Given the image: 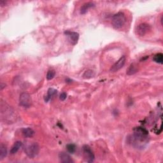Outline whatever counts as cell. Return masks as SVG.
<instances>
[{
  "instance_id": "obj_1",
  "label": "cell",
  "mask_w": 163,
  "mask_h": 163,
  "mask_svg": "<svg viewBox=\"0 0 163 163\" xmlns=\"http://www.w3.org/2000/svg\"><path fill=\"white\" fill-rule=\"evenodd\" d=\"M148 132L144 128L137 127L134 129V133L129 138V142L137 148H143L148 143Z\"/></svg>"
},
{
  "instance_id": "obj_2",
  "label": "cell",
  "mask_w": 163,
  "mask_h": 163,
  "mask_svg": "<svg viewBox=\"0 0 163 163\" xmlns=\"http://www.w3.org/2000/svg\"><path fill=\"white\" fill-rule=\"evenodd\" d=\"M40 147L37 143L33 142L27 144L24 147V152L31 159L35 158L39 153Z\"/></svg>"
},
{
  "instance_id": "obj_3",
  "label": "cell",
  "mask_w": 163,
  "mask_h": 163,
  "mask_svg": "<svg viewBox=\"0 0 163 163\" xmlns=\"http://www.w3.org/2000/svg\"><path fill=\"white\" fill-rule=\"evenodd\" d=\"M126 17L123 12H118L112 17V24L116 29H120L125 24Z\"/></svg>"
},
{
  "instance_id": "obj_4",
  "label": "cell",
  "mask_w": 163,
  "mask_h": 163,
  "mask_svg": "<svg viewBox=\"0 0 163 163\" xmlns=\"http://www.w3.org/2000/svg\"><path fill=\"white\" fill-rule=\"evenodd\" d=\"M84 159L88 162H92L94 161L95 156L91 147L88 145H84L82 147Z\"/></svg>"
},
{
  "instance_id": "obj_5",
  "label": "cell",
  "mask_w": 163,
  "mask_h": 163,
  "mask_svg": "<svg viewBox=\"0 0 163 163\" xmlns=\"http://www.w3.org/2000/svg\"><path fill=\"white\" fill-rule=\"evenodd\" d=\"M19 103H20V105L24 107H29L31 103V96L27 92H22L19 98Z\"/></svg>"
},
{
  "instance_id": "obj_6",
  "label": "cell",
  "mask_w": 163,
  "mask_h": 163,
  "mask_svg": "<svg viewBox=\"0 0 163 163\" xmlns=\"http://www.w3.org/2000/svg\"><path fill=\"white\" fill-rule=\"evenodd\" d=\"M150 29V26L148 24L142 23L138 26L136 28V33L140 36H143L149 31Z\"/></svg>"
},
{
  "instance_id": "obj_7",
  "label": "cell",
  "mask_w": 163,
  "mask_h": 163,
  "mask_svg": "<svg viewBox=\"0 0 163 163\" xmlns=\"http://www.w3.org/2000/svg\"><path fill=\"white\" fill-rule=\"evenodd\" d=\"M64 34L68 36V40L72 45H75L78 43V39H79V34L78 33L66 31H64Z\"/></svg>"
},
{
  "instance_id": "obj_8",
  "label": "cell",
  "mask_w": 163,
  "mask_h": 163,
  "mask_svg": "<svg viewBox=\"0 0 163 163\" xmlns=\"http://www.w3.org/2000/svg\"><path fill=\"white\" fill-rule=\"evenodd\" d=\"M126 61V57L125 56H122L118 60L113 66L111 67L110 71L112 72H116L121 69L122 67L124 66Z\"/></svg>"
},
{
  "instance_id": "obj_9",
  "label": "cell",
  "mask_w": 163,
  "mask_h": 163,
  "mask_svg": "<svg viewBox=\"0 0 163 163\" xmlns=\"http://www.w3.org/2000/svg\"><path fill=\"white\" fill-rule=\"evenodd\" d=\"M59 159L60 162L63 163H71L74 162L71 156L66 152H61L59 154Z\"/></svg>"
},
{
  "instance_id": "obj_10",
  "label": "cell",
  "mask_w": 163,
  "mask_h": 163,
  "mask_svg": "<svg viewBox=\"0 0 163 163\" xmlns=\"http://www.w3.org/2000/svg\"><path fill=\"white\" fill-rule=\"evenodd\" d=\"M94 7H95V5L93 3H92V2L86 3H84L80 8V13L85 14L86 13H87V12H88L89 8Z\"/></svg>"
},
{
  "instance_id": "obj_11",
  "label": "cell",
  "mask_w": 163,
  "mask_h": 163,
  "mask_svg": "<svg viewBox=\"0 0 163 163\" xmlns=\"http://www.w3.org/2000/svg\"><path fill=\"white\" fill-rule=\"evenodd\" d=\"M23 146V143L20 141L16 142L14 145L12 146V148L10 150V154H15L19 150V149Z\"/></svg>"
},
{
  "instance_id": "obj_12",
  "label": "cell",
  "mask_w": 163,
  "mask_h": 163,
  "mask_svg": "<svg viewBox=\"0 0 163 163\" xmlns=\"http://www.w3.org/2000/svg\"><path fill=\"white\" fill-rule=\"evenodd\" d=\"M57 91L56 89L54 88L49 89L47 91V95L45 97V102H49L53 96H54L55 94H57Z\"/></svg>"
},
{
  "instance_id": "obj_13",
  "label": "cell",
  "mask_w": 163,
  "mask_h": 163,
  "mask_svg": "<svg viewBox=\"0 0 163 163\" xmlns=\"http://www.w3.org/2000/svg\"><path fill=\"white\" fill-rule=\"evenodd\" d=\"M22 134L24 137L26 138H31L35 134V131L33 129L30 128H24L22 129Z\"/></svg>"
},
{
  "instance_id": "obj_14",
  "label": "cell",
  "mask_w": 163,
  "mask_h": 163,
  "mask_svg": "<svg viewBox=\"0 0 163 163\" xmlns=\"http://www.w3.org/2000/svg\"><path fill=\"white\" fill-rule=\"evenodd\" d=\"M138 71V67L135 64H131L127 69V75H132L135 74Z\"/></svg>"
},
{
  "instance_id": "obj_15",
  "label": "cell",
  "mask_w": 163,
  "mask_h": 163,
  "mask_svg": "<svg viewBox=\"0 0 163 163\" xmlns=\"http://www.w3.org/2000/svg\"><path fill=\"white\" fill-rule=\"evenodd\" d=\"M7 155V148L3 144L0 145V160H3Z\"/></svg>"
},
{
  "instance_id": "obj_16",
  "label": "cell",
  "mask_w": 163,
  "mask_h": 163,
  "mask_svg": "<svg viewBox=\"0 0 163 163\" xmlns=\"http://www.w3.org/2000/svg\"><path fill=\"white\" fill-rule=\"evenodd\" d=\"M153 59L156 63L162 64L163 63V54L162 53H158L154 55Z\"/></svg>"
},
{
  "instance_id": "obj_17",
  "label": "cell",
  "mask_w": 163,
  "mask_h": 163,
  "mask_svg": "<svg viewBox=\"0 0 163 163\" xmlns=\"http://www.w3.org/2000/svg\"><path fill=\"white\" fill-rule=\"evenodd\" d=\"M94 75H95L94 72L92 71V70L89 69V70H87V71L84 72V73L83 74L82 77L84 78H86V79H89V78H91L92 77H93Z\"/></svg>"
},
{
  "instance_id": "obj_18",
  "label": "cell",
  "mask_w": 163,
  "mask_h": 163,
  "mask_svg": "<svg viewBox=\"0 0 163 163\" xmlns=\"http://www.w3.org/2000/svg\"><path fill=\"white\" fill-rule=\"evenodd\" d=\"M66 148L67 150H68V152L69 154H74L77 149V147L75 144H73V143H69L66 145Z\"/></svg>"
},
{
  "instance_id": "obj_19",
  "label": "cell",
  "mask_w": 163,
  "mask_h": 163,
  "mask_svg": "<svg viewBox=\"0 0 163 163\" xmlns=\"http://www.w3.org/2000/svg\"><path fill=\"white\" fill-rule=\"evenodd\" d=\"M55 75V72L54 70L50 69L47 71V73L46 75V78L48 80H51L54 78Z\"/></svg>"
},
{
  "instance_id": "obj_20",
  "label": "cell",
  "mask_w": 163,
  "mask_h": 163,
  "mask_svg": "<svg viewBox=\"0 0 163 163\" xmlns=\"http://www.w3.org/2000/svg\"><path fill=\"white\" fill-rule=\"evenodd\" d=\"M66 98H67V94L66 93V92H62V93L60 94L59 99L61 101H64L66 99Z\"/></svg>"
},
{
  "instance_id": "obj_21",
  "label": "cell",
  "mask_w": 163,
  "mask_h": 163,
  "mask_svg": "<svg viewBox=\"0 0 163 163\" xmlns=\"http://www.w3.org/2000/svg\"><path fill=\"white\" fill-rule=\"evenodd\" d=\"M5 3H6V1H3V0H0V5L1 6H3L4 5H5Z\"/></svg>"
},
{
  "instance_id": "obj_22",
  "label": "cell",
  "mask_w": 163,
  "mask_h": 163,
  "mask_svg": "<svg viewBox=\"0 0 163 163\" xmlns=\"http://www.w3.org/2000/svg\"><path fill=\"white\" fill-rule=\"evenodd\" d=\"M66 82H69V83H71V80H69V79H68V78H67V79L66 80Z\"/></svg>"
}]
</instances>
